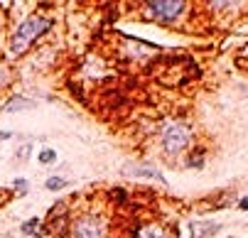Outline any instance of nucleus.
Segmentation results:
<instances>
[{"mask_svg": "<svg viewBox=\"0 0 248 238\" xmlns=\"http://www.w3.org/2000/svg\"><path fill=\"white\" fill-rule=\"evenodd\" d=\"M185 8H187V5L180 3V0H172V3H148V13H150V17L162 20V22H172V20H177V17L182 15Z\"/></svg>", "mask_w": 248, "mask_h": 238, "instance_id": "20e7f679", "label": "nucleus"}, {"mask_svg": "<svg viewBox=\"0 0 248 238\" xmlns=\"http://www.w3.org/2000/svg\"><path fill=\"white\" fill-rule=\"evenodd\" d=\"M37 226H40V219H30V221H25V223H22V231H25V233H32Z\"/></svg>", "mask_w": 248, "mask_h": 238, "instance_id": "1a4fd4ad", "label": "nucleus"}, {"mask_svg": "<svg viewBox=\"0 0 248 238\" xmlns=\"http://www.w3.org/2000/svg\"><path fill=\"white\" fill-rule=\"evenodd\" d=\"M135 238H177V231H170V228L157 226V223H148V226H140L135 231Z\"/></svg>", "mask_w": 248, "mask_h": 238, "instance_id": "39448f33", "label": "nucleus"}, {"mask_svg": "<svg viewBox=\"0 0 248 238\" xmlns=\"http://www.w3.org/2000/svg\"><path fill=\"white\" fill-rule=\"evenodd\" d=\"M238 207H241L243 211H248V196H243V199H241V204H238Z\"/></svg>", "mask_w": 248, "mask_h": 238, "instance_id": "9b49d317", "label": "nucleus"}, {"mask_svg": "<svg viewBox=\"0 0 248 238\" xmlns=\"http://www.w3.org/2000/svg\"><path fill=\"white\" fill-rule=\"evenodd\" d=\"M10 138V133L8 130H0V140H8Z\"/></svg>", "mask_w": 248, "mask_h": 238, "instance_id": "f8f14e48", "label": "nucleus"}, {"mask_svg": "<svg viewBox=\"0 0 248 238\" xmlns=\"http://www.w3.org/2000/svg\"><path fill=\"white\" fill-rule=\"evenodd\" d=\"M160 140H162V148H165L167 152L177 155V152H182V150L189 145L192 130H189V125L182 123V120H172V123H167V125L162 128Z\"/></svg>", "mask_w": 248, "mask_h": 238, "instance_id": "f03ea898", "label": "nucleus"}, {"mask_svg": "<svg viewBox=\"0 0 248 238\" xmlns=\"http://www.w3.org/2000/svg\"><path fill=\"white\" fill-rule=\"evenodd\" d=\"M37 160H40L42 164H49V162H54V160H57V152H54L52 148H45V150L37 155Z\"/></svg>", "mask_w": 248, "mask_h": 238, "instance_id": "6e6552de", "label": "nucleus"}, {"mask_svg": "<svg viewBox=\"0 0 248 238\" xmlns=\"http://www.w3.org/2000/svg\"><path fill=\"white\" fill-rule=\"evenodd\" d=\"M106 221L98 214H81L69 223V238H106Z\"/></svg>", "mask_w": 248, "mask_h": 238, "instance_id": "7ed1b4c3", "label": "nucleus"}, {"mask_svg": "<svg viewBox=\"0 0 248 238\" xmlns=\"http://www.w3.org/2000/svg\"><path fill=\"white\" fill-rule=\"evenodd\" d=\"M15 187H17L20 192H25V189H27V182H25V179H15Z\"/></svg>", "mask_w": 248, "mask_h": 238, "instance_id": "9d476101", "label": "nucleus"}, {"mask_svg": "<svg viewBox=\"0 0 248 238\" xmlns=\"http://www.w3.org/2000/svg\"><path fill=\"white\" fill-rule=\"evenodd\" d=\"M45 187H47L49 192H57V189H64V187H66V179H62V177H49V179L45 182Z\"/></svg>", "mask_w": 248, "mask_h": 238, "instance_id": "0eeeda50", "label": "nucleus"}, {"mask_svg": "<svg viewBox=\"0 0 248 238\" xmlns=\"http://www.w3.org/2000/svg\"><path fill=\"white\" fill-rule=\"evenodd\" d=\"M49 27H52V20H47V17H42V15H32V17H27V20L20 22L17 30L13 32L10 52H13L15 57L25 54V52L30 49V45H32V42H37Z\"/></svg>", "mask_w": 248, "mask_h": 238, "instance_id": "f257e3e1", "label": "nucleus"}, {"mask_svg": "<svg viewBox=\"0 0 248 238\" xmlns=\"http://www.w3.org/2000/svg\"><path fill=\"white\" fill-rule=\"evenodd\" d=\"M34 104H32V101L30 98H22V96H15V98H10L8 101V104L3 106V111L5 113H13V111H22V108H32Z\"/></svg>", "mask_w": 248, "mask_h": 238, "instance_id": "423d86ee", "label": "nucleus"}]
</instances>
